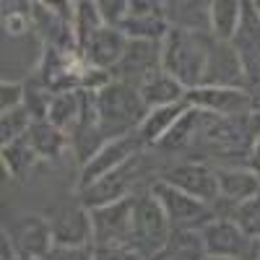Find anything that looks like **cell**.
<instances>
[{"label": "cell", "instance_id": "obj_4", "mask_svg": "<svg viewBox=\"0 0 260 260\" xmlns=\"http://www.w3.org/2000/svg\"><path fill=\"white\" fill-rule=\"evenodd\" d=\"M172 234L169 219L164 208L159 206V201L154 195H143V198H136V211H133V245L146 255V260H154L167 240Z\"/></svg>", "mask_w": 260, "mask_h": 260}, {"label": "cell", "instance_id": "obj_35", "mask_svg": "<svg viewBox=\"0 0 260 260\" xmlns=\"http://www.w3.org/2000/svg\"><path fill=\"white\" fill-rule=\"evenodd\" d=\"M47 260H94V247H52Z\"/></svg>", "mask_w": 260, "mask_h": 260}, {"label": "cell", "instance_id": "obj_24", "mask_svg": "<svg viewBox=\"0 0 260 260\" xmlns=\"http://www.w3.org/2000/svg\"><path fill=\"white\" fill-rule=\"evenodd\" d=\"M81 110H83V91L81 89L60 91L50 102L47 120L55 127H60L62 133H71V130L76 127V122H78V117H81Z\"/></svg>", "mask_w": 260, "mask_h": 260}, {"label": "cell", "instance_id": "obj_22", "mask_svg": "<svg viewBox=\"0 0 260 260\" xmlns=\"http://www.w3.org/2000/svg\"><path fill=\"white\" fill-rule=\"evenodd\" d=\"M0 159H3V167L8 172V177L26 180V175L34 169V164L39 161V154L34 151L29 136H24V138H16L11 143L0 146Z\"/></svg>", "mask_w": 260, "mask_h": 260}, {"label": "cell", "instance_id": "obj_15", "mask_svg": "<svg viewBox=\"0 0 260 260\" xmlns=\"http://www.w3.org/2000/svg\"><path fill=\"white\" fill-rule=\"evenodd\" d=\"M125 47H127V37H125L120 29L102 26V29H96V31L81 45V55H83V62H86V65L112 73L115 65L122 60Z\"/></svg>", "mask_w": 260, "mask_h": 260}, {"label": "cell", "instance_id": "obj_17", "mask_svg": "<svg viewBox=\"0 0 260 260\" xmlns=\"http://www.w3.org/2000/svg\"><path fill=\"white\" fill-rule=\"evenodd\" d=\"M216 185H219V198L234 206L260 195V175L255 169H240V167L216 169Z\"/></svg>", "mask_w": 260, "mask_h": 260}, {"label": "cell", "instance_id": "obj_11", "mask_svg": "<svg viewBox=\"0 0 260 260\" xmlns=\"http://www.w3.org/2000/svg\"><path fill=\"white\" fill-rule=\"evenodd\" d=\"M141 156V154H138ZM138 156H133L130 161H125L122 167H117L115 172L104 175L102 180H96L94 185L78 190V198H81V206H86L89 211L94 208H102V206H110V203H117L122 198H130V182H133V175H136V167H138Z\"/></svg>", "mask_w": 260, "mask_h": 260}, {"label": "cell", "instance_id": "obj_13", "mask_svg": "<svg viewBox=\"0 0 260 260\" xmlns=\"http://www.w3.org/2000/svg\"><path fill=\"white\" fill-rule=\"evenodd\" d=\"M201 86L245 89V68H242V60L232 45H224V42H213L211 45Z\"/></svg>", "mask_w": 260, "mask_h": 260}, {"label": "cell", "instance_id": "obj_16", "mask_svg": "<svg viewBox=\"0 0 260 260\" xmlns=\"http://www.w3.org/2000/svg\"><path fill=\"white\" fill-rule=\"evenodd\" d=\"M164 182L175 185L177 190L192 195L203 203H216L219 201V185H216V172H211L203 164H177L169 172H164Z\"/></svg>", "mask_w": 260, "mask_h": 260}, {"label": "cell", "instance_id": "obj_2", "mask_svg": "<svg viewBox=\"0 0 260 260\" xmlns=\"http://www.w3.org/2000/svg\"><path fill=\"white\" fill-rule=\"evenodd\" d=\"M146 115H148V110H146L138 89H133V86H127V83L112 81L104 91L96 94L99 130L107 141L138 133V127H141Z\"/></svg>", "mask_w": 260, "mask_h": 260}, {"label": "cell", "instance_id": "obj_31", "mask_svg": "<svg viewBox=\"0 0 260 260\" xmlns=\"http://www.w3.org/2000/svg\"><path fill=\"white\" fill-rule=\"evenodd\" d=\"M96 8H99V16H102V24L104 26L120 29L125 16H127L130 0H96Z\"/></svg>", "mask_w": 260, "mask_h": 260}, {"label": "cell", "instance_id": "obj_12", "mask_svg": "<svg viewBox=\"0 0 260 260\" xmlns=\"http://www.w3.org/2000/svg\"><path fill=\"white\" fill-rule=\"evenodd\" d=\"M50 224L57 247H94L91 211L86 206H62Z\"/></svg>", "mask_w": 260, "mask_h": 260}, {"label": "cell", "instance_id": "obj_18", "mask_svg": "<svg viewBox=\"0 0 260 260\" xmlns=\"http://www.w3.org/2000/svg\"><path fill=\"white\" fill-rule=\"evenodd\" d=\"M208 11H211V3H198V0H172V3H164L167 24L172 29H185V31L211 37Z\"/></svg>", "mask_w": 260, "mask_h": 260}, {"label": "cell", "instance_id": "obj_25", "mask_svg": "<svg viewBox=\"0 0 260 260\" xmlns=\"http://www.w3.org/2000/svg\"><path fill=\"white\" fill-rule=\"evenodd\" d=\"M26 136H29L34 151L39 154V159H55V156H60L65 143H68V133H62L60 127H55L47 117L45 120H34Z\"/></svg>", "mask_w": 260, "mask_h": 260}, {"label": "cell", "instance_id": "obj_26", "mask_svg": "<svg viewBox=\"0 0 260 260\" xmlns=\"http://www.w3.org/2000/svg\"><path fill=\"white\" fill-rule=\"evenodd\" d=\"M3 29L8 37H24L26 31H31V3H3Z\"/></svg>", "mask_w": 260, "mask_h": 260}, {"label": "cell", "instance_id": "obj_38", "mask_svg": "<svg viewBox=\"0 0 260 260\" xmlns=\"http://www.w3.org/2000/svg\"><path fill=\"white\" fill-rule=\"evenodd\" d=\"M203 260H226V257H203Z\"/></svg>", "mask_w": 260, "mask_h": 260}, {"label": "cell", "instance_id": "obj_32", "mask_svg": "<svg viewBox=\"0 0 260 260\" xmlns=\"http://www.w3.org/2000/svg\"><path fill=\"white\" fill-rule=\"evenodd\" d=\"M94 260H146L136 245H94Z\"/></svg>", "mask_w": 260, "mask_h": 260}, {"label": "cell", "instance_id": "obj_34", "mask_svg": "<svg viewBox=\"0 0 260 260\" xmlns=\"http://www.w3.org/2000/svg\"><path fill=\"white\" fill-rule=\"evenodd\" d=\"M112 81H115V78H112L110 71H99V68H91V65H86V71L81 73L78 89H81V91H89V94H99V91H104Z\"/></svg>", "mask_w": 260, "mask_h": 260}, {"label": "cell", "instance_id": "obj_9", "mask_svg": "<svg viewBox=\"0 0 260 260\" xmlns=\"http://www.w3.org/2000/svg\"><path fill=\"white\" fill-rule=\"evenodd\" d=\"M143 148L138 133H130V136H122V138H112L107 141L96 154L81 167V177H78V190L94 185L96 180H102L104 175L115 172L117 167H122L125 161H130L133 156H138V151Z\"/></svg>", "mask_w": 260, "mask_h": 260}, {"label": "cell", "instance_id": "obj_23", "mask_svg": "<svg viewBox=\"0 0 260 260\" xmlns=\"http://www.w3.org/2000/svg\"><path fill=\"white\" fill-rule=\"evenodd\" d=\"M203 242L198 229H175L169 234L164 250L154 260H203Z\"/></svg>", "mask_w": 260, "mask_h": 260}, {"label": "cell", "instance_id": "obj_39", "mask_svg": "<svg viewBox=\"0 0 260 260\" xmlns=\"http://www.w3.org/2000/svg\"><path fill=\"white\" fill-rule=\"evenodd\" d=\"M255 8H257V13H260V0H257V3H255Z\"/></svg>", "mask_w": 260, "mask_h": 260}, {"label": "cell", "instance_id": "obj_3", "mask_svg": "<svg viewBox=\"0 0 260 260\" xmlns=\"http://www.w3.org/2000/svg\"><path fill=\"white\" fill-rule=\"evenodd\" d=\"M201 242L206 257H226V260H260V240L247 237L240 226L226 216H216L201 229Z\"/></svg>", "mask_w": 260, "mask_h": 260}, {"label": "cell", "instance_id": "obj_29", "mask_svg": "<svg viewBox=\"0 0 260 260\" xmlns=\"http://www.w3.org/2000/svg\"><path fill=\"white\" fill-rule=\"evenodd\" d=\"M102 16L96 3H76V18H73V31H76V45L81 50V45L89 39L96 29H102Z\"/></svg>", "mask_w": 260, "mask_h": 260}, {"label": "cell", "instance_id": "obj_19", "mask_svg": "<svg viewBox=\"0 0 260 260\" xmlns=\"http://www.w3.org/2000/svg\"><path fill=\"white\" fill-rule=\"evenodd\" d=\"M190 110L187 102L180 104H169V107H156V110H148V115L143 117L141 127H138V138L143 146H159L164 141V136L172 127L177 125V120Z\"/></svg>", "mask_w": 260, "mask_h": 260}, {"label": "cell", "instance_id": "obj_14", "mask_svg": "<svg viewBox=\"0 0 260 260\" xmlns=\"http://www.w3.org/2000/svg\"><path fill=\"white\" fill-rule=\"evenodd\" d=\"M185 102L195 110L213 115H245L252 107V96L245 89H219V86H198L185 94Z\"/></svg>", "mask_w": 260, "mask_h": 260}, {"label": "cell", "instance_id": "obj_30", "mask_svg": "<svg viewBox=\"0 0 260 260\" xmlns=\"http://www.w3.org/2000/svg\"><path fill=\"white\" fill-rule=\"evenodd\" d=\"M198 115H201V110H195V107H190V110L177 120V125L169 130V133L164 136V141L159 143L161 148H182L187 141H190V136H192V130H195V122H198Z\"/></svg>", "mask_w": 260, "mask_h": 260}, {"label": "cell", "instance_id": "obj_6", "mask_svg": "<svg viewBox=\"0 0 260 260\" xmlns=\"http://www.w3.org/2000/svg\"><path fill=\"white\" fill-rule=\"evenodd\" d=\"M3 234L11 240L18 257H47L55 247L52 224L39 213H16L3 224Z\"/></svg>", "mask_w": 260, "mask_h": 260}, {"label": "cell", "instance_id": "obj_33", "mask_svg": "<svg viewBox=\"0 0 260 260\" xmlns=\"http://www.w3.org/2000/svg\"><path fill=\"white\" fill-rule=\"evenodd\" d=\"M26 99V86L21 81H3L0 83V112H11L24 107Z\"/></svg>", "mask_w": 260, "mask_h": 260}, {"label": "cell", "instance_id": "obj_20", "mask_svg": "<svg viewBox=\"0 0 260 260\" xmlns=\"http://www.w3.org/2000/svg\"><path fill=\"white\" fill-rule=\"evenodd\" d=\"M146 110H156V107H169V104H180L185 102V86L180 81H175L169 73L159 71L151 76L141 89H138Z\"/></svg>", "mask_w": 260, "mask_h": 260}, {"label": "cell", "instance_id": "obj_27", "mask_svg": "<svg viewBox=\"0 0 260 260\" xmlns=\"http://www.w3.org/2000/svg\"><path fill=\"white\" fill-rule=\"evenodd\" d=\"M226 219H232L247 237H252V240H260V195H255V198H247V201H242V203H237L234 211H232V216H226Z\"/></svg>", "mask_w": 260, "mask_h": 260}, {"label": "cell", "instance_id": "obj_5", "mask_svg": "<svg viewBox=\"0 0 260 260\" xmlns=\"http://www.w3.org/2000/svg\"><path fill=\"white\" fill-rule=\"evenodd\" d=\"M151 195H154V198L159 201V206L164 208L172 232H175V229H201L203 224H208L211 219H216V216L211 213V206L208 203L192 198V195L177 190L175 185H169L164 180L154 182Z\"/></svg>", "mask_w": 260, "mask_h": 260}, {"label": "cell", "instance_id": "obj_37", "mask_svg": "<svg viewBox=\"0 0 260 260\" xmlns=\"http://www.w3.org/2000/svg\"><path fill=\"white\" fill-rule=\"evenodd\" d=\"M18 260H47V257H18Z\"/></svg>", "mask_w": 260, "mask_h": 260}, {"label": "cell", "instance_id": "obj_36", "mask_svg": "<svg viewBox=\"0 0 260 260\" xmlns=\"http://www.w3.org/2000/svg\"><path fill=\"white\" fill-rule=\"evenodd\" d=\"M250 169H255L260 175V136H257V141L252 146V154H250Z\"/></svg>", "mask_w": 260, "mask_h": 260}, {"label": "cell", "instance_id": "obj_21", "mask_svg": "<svg viewBox=\"0 0 260 260\" xmlns=\"http://www.w3.org/2000/svg\"><path fill=\"white\" fill-rule=\"evenodd\" d=\"M208 18H211V39L229 45L237 29H240L242 0H211Z\"/></svg>", "mask_w": 260, "mask_h": 260}, {"label": "cell", "instance_id": "obj_10", "mask_svg": "<svg viewBox=\"0 0 260 260\" xmlns=\"http://www.w3.org/2000/svg\"><path fill=\"white\" fill-rule=\"evenodd\" d=\"M120 31L127 39H146V42H161L169 31L164 3L156 0H130L127 16L122 21Z\"/></svg>", "mask_w": 260, "mask_h": 260}, {"label": "cell", "instance_id": "obj_1", "mask_svg": "<svg viewBox=\"0 0 260 260\" xmlns=\"http://www.w3.org/2000/svg\"><path fill=\"white\" fill-rule=\"evenodd\" d=\"M213 39L208 34H195L185 29H172L161 39V71L192 91L203 83L206 60L211 52Z\"/></svg>", "mask_w": 260, "mask_h": 260}, {"label": "cell", "instance_id": "obj_8", "mask_svg": "<svg viewBox=\"0 0 260 260\" xmlns=\"http://www.w3.org/2000/svg\"><path fill=\"white\" fill-rule=\"evenodd\" d=\"M133 211L136 198H122L117 203L94 208V245H133Z\"/></svg>", "mask_w": 260, "mask_h": 260}, {"label": "cell", "instance_id": "obj_28", "mask_svg": "<svg viewBox=\"0 0 260 260\" xmlns=\"http://www.w3.org/2000/svg\"><path fill=\"white\" fill-rule=\"evenodd\" d=\"M34 117L26 107H18V110L3 112L0 115V143H11L16 138H24L29 133Z\"/></svg>", "mask_w": 260, "mask_h": 260}, {"label": "cell", "instance_id": "obj_7", "mask_svg": "<svg viewBox=\"0 0 260 260\" xmlns=\"http://www.w3.org/2000/svg\"><path fill=\"white\" fill-rule=\"evenodd\" d=\"M159 71H161V42L127 39V47L122 52V60L115 65L112 78L133 86V89H141Z\"/></svg>", "mask_w": 260, "mask_h": 260}]
</instances>
